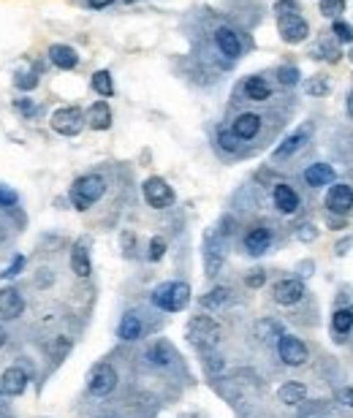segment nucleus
<instances>
[{"instance_id":"nucleus-1","label":"nucleus","mask_w":353,"mask_h":418,"mask_svg":"<svg viewBox=\"0 0 353 418\" xmlns=\"http://www.w3.org/2000/svg\"><path fill=\"white\" fill-rule=\"evenodd\" d=\"M277 30L286 43H302L310 36V25L293 3H277Z\"/></svg>"},{"instance_id":"nucleus-2","label":"nucleus","mask_w":353,"mask_h":418,"mask_svg":"<svg viewBox=\"0 0 353 418\" xmlns=\"http://www.w3.org/2000/svg\"><path fill=\"white\" fill-rule=\"evenodd\" d=\"M187 302H190V285L182 280H171V283H161L155 291H152V304L158 310H166V313H180L185 310Z\"/></svg>"},{"instance_id":"nucleus-3","label":"nucleus","mask_w":353,"mask_h":418,"mask_svg":"<svg viewBox=\"0 0 353 418\" xmlns=\"http://www.w3.org/2000/svg\"><path fill=\"white\" fill-rule=\"evenodd\" d=\"M106 193V180L101 174H84L79 177L74 185H71V204L84 212V209H90L101 196Z\"/></svg>"},{"instance_id":"nucleus-4","label":"nucleus","mask_w":353,"mask_h":418,"mask_svg":"<svg viewBox=\"0 0 353 418\" xmlns=\"http://www.w3.org/2000/svg\"><path fill=\"white\" fill-rule=\"evenodd\" d=\"M187 339L201 348V351H209L218 345L220 339V326L212 321V318H204V315H196L190 323H187Z\"/></svg>"},{"instance_id":"nucleus-5","label":"nucleus","mask_w":353,"mask_h":418,"mask_svg":"<svg viewBox=\"0 0 353 418\" xmlns=\"http://www.w3.org/2000/svg\"><path fill=\"white\" fill-rule=\"evenodd\" d=\"M84 112L79 109V106H62V109H58L55 114H52V130L55 133H60V136H79L84 128Z\"/></svg>"},{"instance_id":"nucleus-6","label":"nucleus","mask_w":353,"mask_h":418,"mask_svg":"<svg viewBox=\"0 0 353 418\" xmlns=\"http://www.w3.org/2000/svg\"><path fill=\"white\" fill-rule=\"evenodd\" d=\"M114 389H117V372H114L112 364H98V367L90 370V375H87V391L93 397H106Z\"/></svg>"},{"instance_id":"nucleus-7","label":"nucleus","mask_w":353,"mask_h":418,"mask_svg":"<svg viewBox=\"0 0 353 418\" xmlns=\"http://www.w3.org/2000/svg\"><path fill=\"white\" fill-rule=\"evenodd\" d=\"M215 46H218V52H220L226 60H239L242 52H245L242 36H239L234 27H229V25H220V27L215 30Z\"/></svg>"},{"instance_id":"nucleus-8","label":"nucleus","mask_w":353,"mask_h":418,"mask_svg":"<svg viewBox=\"0 0 353 418\" xmlns=\"http://www.w3.org/2000/svg\"><path fill=\"white\" fill-rule=\"evenodd\" d=\"M277 353L283 358V364H288V367H302L310 358L307 345L293 335H280V339H277Z\"/></svg>"},{"instance_id":"nucleus-9","label":"nucleus","mask_w":353,"mask_h":418,"mask_svg":"<svg viewBox=\"0 0 353 418\" xmlns=\"http://www.w3.org/2000/svg\"><path fill=\"white\" fill-rule=\"evenodd\" d=\"M261 126H264L261 114H255V112H242V114H237V120L231 123L229 133L242 144V142H253V139L261 133Z\"/></svg>"},{"instance_id":"nucleus-10","label":"nucleus","mask_w":353,"mask_h":418,"mask_svg":"<svg viewBox=\"0 0 353 418\" xmlns=\"http://www.w3.org/2000/svg\"><path fill=\"white\" fill-rule=\"evenodd\" d=\"M223 258H226V242L223 236L215 231L204 239V269H207V277H215L223 267Z\"/></svg>"},{"instance_id":"nucleus-11","label":"nucleus","mask_w":353,"mask_h":418,"mask_svg":"<svg viewBox=\"0 0 353 418\" xmlns=\"http://www.w3.org/2000/svg\"><path fill=\"white\" fill-rule=\"evenodd\" d=\"M142 190H145V198L149 207L166 209L174 204V190L168 188V182L166 180H161V177H149Z\"/></svg>"},{"instance_id":"nucleus-12","label":"nucleus","mask_w":353,"mask_h":418,"mask_svg":"<svg viewBox=\"0 0 353 418\" xmlns=\"http://www.w3.org/2000/svg\"><path fill=\"white\" fill-rule=\"evenodd\" d=\"M326 209L334 215H348L353 209V188L345 182H334L326 193Z\"/></svg>"},{"instance_id":"nucleus-13","label":"nucleus","mask_w":353,"mask_h":418,"mask_svg":"<svg viewBox=\"0 0 353 418\" xmlns=\"http://www.w3.org/2000/svg\"><path fill=\"white\" fill-rule=\"evenodd\" d=\"M272 296H274V302L277 304H283V307H291L296 302H302V296H305V285H302V280H280V283H274V288H272Z\"/></svg>"},{"instance_id":"nucleus-14","label":"nucleus","mask_w":353,"mask_h":418,"mask_svg":"<svg viewBox=\"0 0 353 418\" xmlns=\"http://www.w3.org/2000/svg\"><path fill=\"white\" fill-rule=\"evenodd\" d=\"M25 310V299L17 288H0V321H14Z\"/></svg>"},{"instance_id":"nucleus-15","label":"nucleus","mask_w":353,"mask_h":418,"mask_svg":"<svg viewBox=\"0 0 353 418\" xmlns=\"http://www.w3.org/2000/svg\"><path fill=\"white\" fill-rule=\"evenodd\" d=\"M307 139H310V128H299L296 133H291L283 144L272 152V161H288V158H293L302 147L307 144Z\"/></svg>"},{"instance_id":"nucleus-16","label":"nucleus","mask_w":353,"mask_h":418,"mask_svg":"<svg viewBox=\"0 0 353 418\" xmlns=\"http://www.w3.org/2000/svg\"><path fill=\"white\" fill-rule=\"evenodd\" d=\"M25 389H27V372L22 367H8L0 377V391L6 397H20Z\"/></svg>"},{"instance_id":"nucleus-17","label":"nucleus","mask_w":353,"mask_h":418,"mask_svg":"<svg viewBox=\"0 0 353 418\" xmlns=\"http://www.w3.org/2000/svg\"><path fill=\"white\" fill-rule=\"evenodd\" d=\"M272 198H274V207L280 209L283 215H293V212L299 209V193H296L291 185H286V182L274 185V190H272Z\"/></svg>"},{"instance_id":"nucleus-18","label":"nucleus","mask_w":353,"mask_h":418,"mask_svg":"<svg viewBox=\"0 0 353 418\" xmlns=\"http://www.w3.org/2000/svg\"><path fill=\"white\" fill-rule=\"evenodd\" d=\"M272 248V231L258 226V229H250L248 236H245V250L250 255H264V252Z\"/></svg>"},{"instance_id":"nucleus-19","label":"nucleus","mask_w":353,"mask_h":418,"mask_svg":"<svg viewBox=\"0 0 353 418\" xmlns=\"http://www.w3.org/2000/svg\"><path fill=\"white\" fill-rule=\"evenodd\" d=\"M305 182L310 188H324V185H332L334 182V168L329 163H312L305 168Z\"/></svg>"},{"instance_id":"nucleus-20","label":"nucleus","mask_w":353,"mask_h":418,"mask_svg":"<svg viewBox=\"0 0 353 418\" xmlns=\"http://www.w3.org/2000/svg\"><path fill=\"white\" fill-rule=\"evenodd\" d=\"M49 60L62 68V71H71V68H76L79 63V55L71 49V46H65V43H52L49 46Z\"/></svg>"},{"instance_id":"nucleus-21","label":"nucleus","mask_w":353,"mask_h":418,"mask_svg":"<svg viewBox=\"0 0 353 418\" xmlns=\"http://www.w3.org/2000/svg\"><path fill=\"white\" fill-rule=\"evenodd\" d=\"M87 126L95 128V130H106V128L112 126V109L106 101H95V104L87 109Z\"/></svg>"},{"instance_id":"nucleus-22","label":"nucleus","mask_w":353,"mask_h":418,"mask_svg":"<svg viewBox=\"0 0 353 418\" xmlns=\"http://www.w3.org/2000/svg\"><path fill=\"white\" fill-rule=\"evenodd\" d=\"M242 90H245V95H248L250 101H255V104L269 101V95H272V84L267 82L264 76H248L245 84H242Z\"/></svg>"},{"instance_id":"nucleus-23","label":"nucleus","mask_w":353,"mask_h":418,"mask_svg":"<svg viewBox=\"0 0 353 418\" xmlns=\"http://www.w3.org/2000/svg\"><path fill=\"white\" fill-rule=\"evenodd\" d=\"M71 269H74L76 277H90L93 264H90L87 242H76V245H74V250H71Z\"/></svg>"},{"instance_id":"nucleus-24","label":"nucleus","mask_w":353,"mask_h":418,"mask_svg":"<svg viewBox=\"0 0 353 418\" xmlns=\"http://www.w3.org/2000/svg\"><path fill=\"white\" fill-rule=\"evenodd\" d=\"M277 397L283 405H302V399L307 397V389H305V383H299V380H288V383H283L280 386V391H277Z\"/></svg>"},{"instance_id":"nucleus-25","label":"nucleus","mask_w":353,"mask_h":418,"mask_svg":"<svg viewBox=\"0 0 353 418\" xmlns=\"http://www.w3.org/2000/svg\"><path fill=\"white\" fill-rule=\"evenodd\" d=\"M145 332V326H142V318H136L133 313L123 315V321H120V326H117V337L125 339V342H133V339H139Z\"/></svg>"},{"instance_id":"nucleus-26","label":"nucleus","mask_w":353,"mask_h":418,"mask_svg":"<svg viewBox=\"0 0 353 418\" xmlns=\"http://www.w3.org/2000/svg\"><path fill=\"white\" fill-rule=\"evenodd\" d=\"M147 358H152L155 364H161V367H166V364H171V358H174V348L168 345L166 339H158L149 351H147Z\"/></svg>"},{"instance_id":"nucleus-27","label":"nucleus","mask_w":353,"mask_h":418,"mask_svg":"<svg viewBox=\"0 0 353 418\" xmlns=\"http://www.w3.org/2000/svg\"><path fill=\"white\" fill-rule=\"evenodd\" d=\"M229 296L231 291L226 285H218V288H212V291H207L201 296V304H204L207 310H218V307H223V304L229 302Z\"/></svg>"},{"instance_id":"nucleus-28","label":"nucleus","mask_w":353,"mask_h":418,"mask_svg":"<svg viewBox=\"0 0 353 418\" xmlns=\"http://www.w3.org/2000/svg\"><path fill=\"white\" fill-rule=\"evenodd\" d=\"M93 90L104 98H112L114 95V82H112V74L109 71H95L93 74Z\"/></svg>"},{"instance_id":"nucleus-29","label":"nucleus","mask_w":353,"mask_h":418,"mask_svg":"<svg viewBox=\"0 0 353 418\" xmlns=\"http://www.w3.org/2000/svg\"><path fill=\"white\" fill-rule=\"evenodd\" d=\"M353 329V310H337L332 315V332L334 335H348Z\"/></svg>"},{"instance_id":"nucleus-30","label":"nucleus","mask_w":353,"mask_h":418,"mask_svg":"<svg viewBox=\"0 0 353 418\" xmlns=\"http://www.w3.org/2000/svg\"><path fill=\"white\" fill-rule=\"evenodd\" d=\"M36 84H39V74L36 71H20L14 76V87L17 90H36Z\"/></svg>"},{"instance_id":"nucleus-31","label":"nucleus","mask_w":353,"mask_h":418,"mask_svg":"<svg viewBox=\"0 0 353 418\" xmlns=\"http://www.w3.org/2000/svg\"><path fill=\"white\" fill-rule=\"evenodd\" d=\"M305 93L307 95H326L329 93V82H326V76H312L305 82Z\"/></svg>"},{"instance_id":"nucleus-32","label":"nucleus","mask_w":353,"mask_h":418,"mask_svg":"<svg viewBox=\"0 0 353 418\" xmlns=\"http://www.w3.org/2000/svg\"><path fill=\"white\" fill-rule=\"evenodd\" d=\"M342 11H345V0H321V14L324 17L337 20Z\"/></svg>"},{"instance_id":"nucleus-33","label":"nucleus","mask_w":353,"mask_h":418,"mask_svg":"<svg viewBox=\"0 0 353 418\" xmlns=\"http://www.w3.org/2000/svg\"><path fill=\"white\" fill-rule=\"evenodd\" d=\"M277 82L283 84V87H293V84H299V71H296L293 65H283V68H277Z\"/></svg>"},{"instance_id":"nucleus-34","label":"nucleus","mask_w":353,"mask_h":418,"mask_svg":"<svg viewBox=\"0 0 353 418\" xmlns=\"http://www.w3.org/2000/svg\"><path fill=\"white\" fill-rule=\"evenodd\" d=\"M14 106H17V112H20L22 117H27V120H33V117L41 114V106L33 104L30 98H20V101H14Z\"/></svg>"},{"instance_id":"nucleus-35","label":"nucleus","mask_w":353,"mask_h":418,"mask_svg":"<svg viewBox=\"0 0 353 418\" xmlns=\"http://www.w3.org/2000/svg\"><path fill=\"white\" fill-rule=\"evenodd\" d=\"M332 30H334V36H337L340 41H353V27H351V25H348V22L334 20Z\"/></svg>"},{"instance_id":"nucleus-36","label":"nucleus","mask_w":353,"mask_h":418,"mask_svg":"<svg viewBox=\"0 0 353 418\" xmlns=\"http://www.w3.org/2000/svg\"><path fill=\"white\" fill-rule=\"evenodd\" d=\"M315 55H326V60H329V63H337V60H340V49H337L334 43H329V41H321V43H318Z\"/></svg>"},{"instance_id":"nucleus-37","label":"nucleus","mask_w":353,"mask_h":418,"mask_svg":"<svg viewBox=\"0 0 353 418\" xmlns=\"http://www.w3.org/2000/svg\"><path fill=\"white\" fill-rule=\"evenodd\" d=\"M166 255V242L161 239V236H155L152 242H149V261H161Z\"/></svg>"},{"instance_id":"nucleus-38","label":"nucleus","mask_w":353,"mask_h":418,"mask_svg":"<svg viewBox=\"0 0 353 418\" xmlns=\"http://www.w3.org/2000/svg\"><path fill=\"white\" fill-rule=\"evenodd\" d=\"M17 204V193L6 185H0V207H14Z\"/></svg>"},{"instance_id":"nucleus-39","label":"nucleus","mask_w":353,"mask_h":418,"mask_svg":"<svg viewBox=\"0 0 353 418\" xmlns=\"http://www.w3.org/2000/svg\"><path fill=\"white\" fill-rule=\"evenodd\" d=\"M22 267H25V258H22V255H17V258H14V264H11L6 272L0 274V277H3V280H11V277H17V274L22 272Z\"/></svg>"},{"instance_id":"nucleus-40","label":"nucleus","mask_w":353,"mask_h":418,"mask_svg":"<svg viewBox=\"0 0 353 418\" xmlns=\"http://www.w3.org/2000/svg\"><path fill=\"white\" fill-rule=\"evenodd\" d=\"M245 283H248L250 288H261V285L267 283V274L261 272V269H253V272L248 274V280H245Z\"/></svg>"},{"instance_id":"nucleus-41","label":"nucleus","mask_w":353,"mask_h":418,"mask_svg":"<svg viewBox=\"0 0 353 418\" xmlns=\"http://www.w3.org/2000/svg\"><path fill=\"white\" fill-rule=\"evenodd\" d=\"M337 402L340 405H348V407H353V389H337Z\"/></svg>"},{"instance_id":"nucleus-42","label":"nucleus","mask_w":353,"mask_h":418,"mask_svg":"<svg viewBox=\"0 0 353 418\" xmlns=\"http://www.w3.org/2000/svg\"><path fill=\"white\" fill-rule=\"evenodd\" d=\"M296 236H299V239H302V242H312V239H315V236H318V231L312 229V226H302V229H299V234H296Z\"/></svg>"},{"instance_id":"nucleus-43","label":"nucleus","mask_w":353,"mask_h":418,"mask_svg":"<svg viewBox=\"0 0 353 418\" xmlns=\"http://www.w3.org/2000/svg\"><path fill=\"white\" fill-rule=\"evenodd\" d=\"M114 0H87V6L90 8H106V6H112Z\"/></svg>"},{"instance_id":"nucleus-44","label":"nucleus","mask_w":353,"mask_h":418,"mask_svg":"<svg viewBox=\"0 0 353 418\" xmlns=\"http://www.w3.org/2000/svg\"><path fill=\"white\" fill-rule=\"evenodd\" d=\"M353 245V239H342V242H337V255H345V250Z\"/></svg>"},{"instance_id":"nucleus-45","label":"nucleus","mask_w":353,"mask_h":418,"mask_svg":"<svg viewBox=\"0 0 353 418\" xmlns=\"http://www.w3.org/2000/svg\"><path fill=\"white\" fill-rule=\"evenodd\" d=\"M3 397H6V394H3V391H0V413H3V416H11V410H8V407H6V405H3Z\"/></svg>"},{"instance_id":"nucleus-46","label":"nucleus","mask_w":353,"mask_h":418,"mask_svg":"<svg viewBox=\"0 0 353 418\" xmlns=\"http://www.w3.org/2000/svg\"><path fill=\"white\" fill-rule=\"evenodd\" d=\"M6 339H8V335H6V329H3V326H0V348H3V345H6Z\"/></svg>"},{"instance_id":"nucleus-47","label":"nucleus","mask_w":353,"mask_h":418,"mask_svg":"<svg viewBox=\"0 0 353 418\" xmlns=\"http://www.w3.org/2000/svg\"><path fill=\"white\" fill-rule=\"evenodd\" d=\"M348 114L353 117V90H351V95H348Z\"/></svg>"},{"instance_id":"nucleus-48","label":"nucleus","mask_w":353,"mask_h":418,"mask_svg":"<svg viewBox=\"0 0 353 418\" xmlns=\"http://www.w3.org/2000/svg\"><path fill=\"white\" fill-rule=\"evenodd\" d=\"M348 58H351V63H353V49H351V52H348Z\"/></svg>"},{"instance_id":"nucleus-49","label":"nucleus","mask_w":353,"mask_h":418,"mask_svg":"<svg viewBox=\"0 0 353 418\" xmlns=\"http://www.w3.org/2000/svg\"><path fill=\"white\" fill-rule=\"evenodd\" d=\"M280 3H293V0H280Z\"/></svg>"},{"instance_id":"nucleus-50","label":"nucleus","mask_w":353,"mask_h":418,"mask_svg":"<svg viewBox=\"0 0 353 418\" xmlns=\"http://www.w3.org/2000/svg\"><path fill=\"white\" fill-rule=\"evenodd\" d=\"M128 3H131V0H128Z\"/></svg>"}]
</instances>
